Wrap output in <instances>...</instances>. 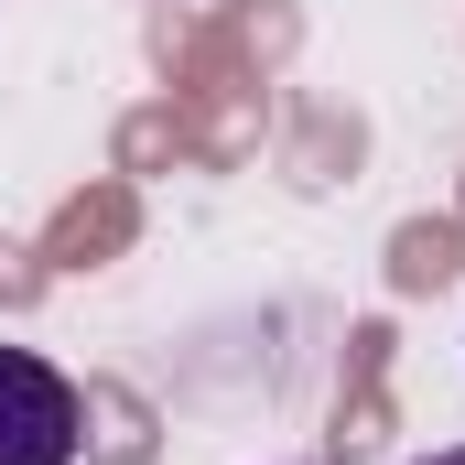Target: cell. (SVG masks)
Wrapping results in <instances>:
<instances>
[{
    "label": "cell",
    "mask_w": 465,
    "mask_h": 465,
    "mask_svg": "<svg viewBox=\"0 0 465 465\" xmlns=\"http://www.w3.org/2000/svg\"><path fill=\"white\" fill-rule=\"evenodd\" d=\"M76 379L44 368L33 347H0V465H76Z\"/></svg>",
    "instance_id": "obj_1"
},
{
    "label": "cell",
    "mask_w": 465,
    "mask_h": 465,
    "mask_svg": "<svg viewBox=\"0 0 465 465\" xmlns=\"http://www.w3.org/2000/svg\"><path fill=\"white\" fill-rule=\"evenodd\" d=\"M422 465H465V444H444V455H422Z\"/></svg>",
    "instance_id": "obj_2"
}]
</instances>
